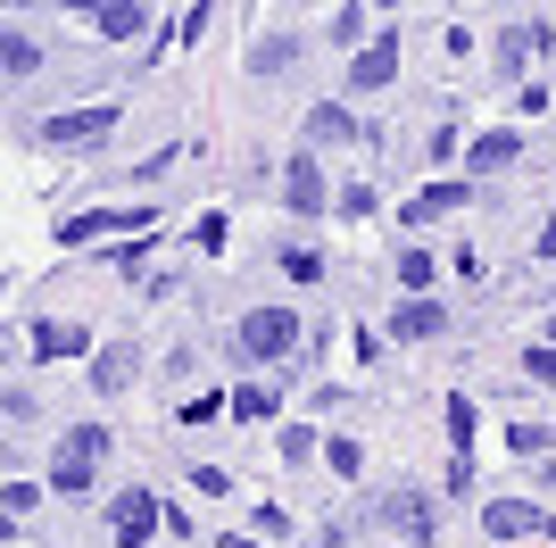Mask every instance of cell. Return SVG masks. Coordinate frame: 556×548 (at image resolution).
Returning a JSON list of instances; mask_svg holds the SVG:
<instances>
[{
  "instance_id": "cell-18",
  "label": "cell",
  "mask_w": 556,
  "mask_h": 548,
  "mask_svg": "<svg viewBox=\"0 0 556 548\" xmlns=\"http://www.w3.org/2000/svg\"><path fill=\"white\" fill-rule=\"evenodd\" d=\"M349 134H357V116H349V109H316V116H307V141H349Z\"/></svg>"
},
{
  "instance_id": "cell-24",
  "label": "cell",
  "mask_w": 556,
  "mask_h": 548,
  "mask_svg": "<svg viewBox=\"0 0 556 548\" xmlns=\"http://www.w3.org/2000/svg\"><path fill=\"white\" fill-rule=\"evenodd\" d=\"M523 374H532V383H556V341H540L532 358H523Z\"/></svg>"
},
{
  "instance_id": "cell-17",
  "label": "cell",
  "mask_w": 556,
  "mask_h": 548,
  "mask_svg": "<svg viewBox=\"0 0 556 548\" xmlns=\"http://www.w3.org/2000/svg\"><path fill=\"white\" fill-rule=\"evenodd\" d=\"M448 433H457V465H473V399H448Z\"/></svg>"
},
{
  "instance_id": "cell-26",
  "label": "cell",
  "mask_w": 556,
  "mask_h": 548,
  "mask_svg": "<svg viewBox=\"0 0 556 548\" xmlns=\"http://www.w3.org/2000/svg\"><path fill=\"white\" fill-rule=\"evenodd\" d=\"M540 532H548V540H556V515H540Z\"/></svg>"
},
{
  "instance_id": "cell-6",
  "label": "cell",
  "mask_w": 556,
  "mask_h": 548,
  "mask_svg": "<svg viewBox=\"0 0 556 548\" xmlns=\"http://www.w3.org/2000/svg\"><path fill=\"white\" fill-rule=\"evenodd\" d=\"M109 524H116V540H125V548H141V540H150V532L166 524V515H159V499H150V490H125Z\"/></svg>"
},
{
  "instance_id": "cell-23",
  "label": "cell",
  "mask_w": 556,
  "mask_h": 548,
  "mask_svg": "<svg viewBox=\"0 0 556 548\" xmlns=\"http://www.w3.org/2000/svg\"><path fill=\"white\" fill-rule=\"evenodd\" d=\"M507 449H515V457H540V449H548V433H540V424H515Z\"/></svg>"
},
{
  "instance_id": "cell-1",
  "label": "cell",
  "mask_w": 556,
  "mask_h": 548,
  "mask_svg": "<svg viewBox=\"0 0 556 548\" xmlns=\"http://www.w3.org/2000/svg\"><path fill=\"white\" fill-rule=\"evenodd\" d=\"M100 457H109V433H100V424H75V433L59 440V465H50V482H59V490H84Z\"/></svg>"
},
{
  "instance_id": "cell-20",
  "label": "cell",
  "mask_w": 556,
  "mask_h": 548,
  "mask_svg": "<svg viewBox=\"0 0 556 548\" xmlns=\"http://www.w3.org/2000/svg\"><path fill=\"white\" fill-rule=\"evenodd\" d=\"M92 25H100V34H116V42H134L150 17H141V9H92Z\"/></svg>"
},
{
  "instance_id": "cell-19",
  "label": "cell",
  "mask_w": 556,
  "mask_h": 548,
  "mask_svg": "<svg viewBox=\"0 0 556 548\" xmlns=\"http://www.w3.org/2000/svg\"><path fill=\"white\" fill-rule=\"evenodd\" d=\"M0 67H9V75H34V67H42V50L25 42V34H0Z\"/></svg>"
},
{
  "instance_id": "cell-27",
  "label": "cell",
  "mask_w": 556,
  "mask_h": 548,
  "mask_svg": "<svg viewBox=\"0 0 556 548\" xmlns=\"http://www.w3.org/2000/svg\"><path fill=\"white\" fill-rule=\"evenodd\" d=\"M0 540H9V515H0Z\"/></svg>"
},
{
  "instance_id": "cell-13",
  "label": "cell",
  "mask_w": 556,
  "mask_h": 548,
  "mask_svg": "<svg viewBox=\"0 0 556 548\" xmlns=\"http://www.w3.org/2000/svg\"><path fill=\"white\" fill-rule=\"evenodd\" d=\"M92 383L109 390V399H116V390H134V349H100V365H92Z\"/></svg>"
},
{
  "instance_id": "cell-25",
  "label": "cell",
  "mask_w": 556,
  "mask_h": 548,
  "mask_svg": "<svg viewBox=\"0 0 556 548\" xmlns=\"http://www.w3.org/2000/svg\"><path fill=\"white\" fill-rule=\"evenodd\" d=\"M540 258H556V208H548V225H540V241H532Z\"/></svg>"
},
{
  "instance_id": "cell-3",
  "label": "cell",
  "mask_w": 556,
  "mask_h": 548,
  "mask_svg": "<svg viewBox=\"0 0 556 548\" xmlns=\"http://www.w3.org/2000/svg\"><path fill=\"white\" fill-rule=\"evenodd\" d=\"M116 134V109H75V116H50L42 141H59V150H92V141Z\"/></svg>"
},
{
  "instance_id": "cell-14",
  "label": "cell",
  "mask_w": 556,
  "mask_h": 548,
  "mask_svg": "<svg viewBox=\"0 0 556 548\" xmlns=\"http://www.w3.org/2000/svg\"><path fill=\"white\" fill-rule=\"evenodd\" d=\"M399 333H407V341H432V333H441V308H432V299H407V308H399Z\"/></svg>"
},
{
  "instance_id": "cell-12",
  "label": "cell",
  "mask_w": 556,
  "mask_h": 548,
  "mask_svg": "<svg viewBox=\"0 0 556 548\" xmlns=\"http://www.w3.org/2000/svg\"><path fill=\"white\" fill-rule=\"evenodd\" d=\"M540 50H548V17H532V25H515V34H507V50H498V59H507V67H532Z\"/></svg>"
},
{
  "instance_id": "cell-7",
  "label": "cell",
  "mask_w": 556,
  "mask_h": 548,
  "mask_svg": "<svg viewBox=\"0 0 556 548\" xmlns=\"http://www.w3.org/2000/svg\"><path fill=\"white\" fill-rule=\"evenodd\" d=\"M349 84H357V91H382V84H399V34H382V42H366V50H357Z\"/></svg>"
},
{
  "instance_id": "cell-8",
  "label": "cell",
  "mask_w": 556,
  "mask_h": 548,
  "mask_svg": "<svg viewBox=\"0 0 556 548\" xmlns=\"http://www.w3.org/2000/svg\"><path fill=\"white\" fill-rule=\"evenodd\" d=\"M282 200L300 208V216H316V208H325V166L307 159V150H300L291 166H282Z\"/></svg>"
},
{
  "instance_id": "cell-21",
  "label": "cell",
  "mask_w": 556,
  "mask_h": 548,
  "mask_svg": "<svg viewBox=\"0 0 556 548\" xmlns=\"http://www.w3.org/2000/svg\"><path fill=\"white\" fill-rule=\"evenodd\" d=\"M250 67H257V75L291 67V34H275V42H257V50H250Z\"/></svg>"
},
{
  "instance_id": "cell-5",
  "label": "cell",
  "mask_w": 556,
  "mask_h": 548,
  "mask_svg": "<svg viewBox=\"0 0 556 548\" xmlns=\"http://www.w3.org/2000/svg\"><path fill=\"white\" fill-rule=\"evenodd\" d=\"M134 225H150L141 208H84V216L59 225V241H100V233H134Z\"/></svg>"
},
{
  "instance_id": "cell-9",
  "label": "cell",
  "mask_w": 556,
  "mask_h": 548,
  "mask_svg": "<svg viewBox=\"0 0 556 548\" xmlns=\"http://www.w3.org/2000/svg\"><path fill=\"white\" fill-rule=\"evenodd\" d=\"M515 150H523V134L498 125V134H482L473 150H465V175H498V166H515Z\"/></svg>"
},
{
  "instance_id": "cell-15",
  "label": "cell",
  "mask_w": 556,
  "mask_h": 548,
  "mask_svg": "<svg viewBox=\"0 0 556 548\" xmlns=\"http://www.w3.org/2000/svg\"><path fill=\"white\" fill-rule=\"evenodd\" d=\"M75 349H84L75 324H34V358H75Z\"/></svg>"
},
{
  "instance_id": "cell-4",
  "label": "cell",
  "mask_w": 556,
  "mask_h": 548,
  "mask_svg": "<svg viewBox=\"0 0 556 548\" xmlns=\"http://www.w3.org/2000/svg\"><path fill=\"white\" fill-rule=\"evenodd\" d=\"M382 524L399 532V540H432V499H424V490H391V499H382Z\"/></svg>"
},
{
  "instance_id": "cell-11",
  "label": "cell",
  "mask_w": 556,
  "mask_h": 548,
  "mask_svg": "<svg viewBox=\"0 0 556 548\" xmlns=\"http://www.w3.org/2000/svg\"><path fill=\"white\" fill-rule=\"evenodd\" d=\"M448 208H465V183H432V191H416V200H407V225H432V216H448Z\"/></svg>"
},
{
  "instance_id": "cell-16",
  "label": "cell",
  "mask_w": 556,
  "mask_h": 548,
  "mask_svg": "<svg viewBox=\"0 0 556 548\" xmlns=\"http://www.w3.org/2000/svg\"><path fill=\"white\" fill-rule=\"evenodd\" d=\"M232 415H241V424L275 415V383H241V390H232Z\"/></svg>"
},
{
  "instance_id": "cell-10",
  "label": "cell",
  "mask_w": 556,
  "mask_h": 548,
  "mask_svg": "<svg viewBox=\"0 0 556 548\" xmlns=\"http://www.w3.org/2000/svg\"><path fill=\"white\" fill-rule=\"evenodd\" d=\"M482 524L498 532V540H523V532L540 524V507H532V499H490V507H482Z\"/></svg>"
},
{
  "instance_id": "cell-2",
  "label": "cell",
  "mask_w": 556,
  "mask_h": 548,
  "mask_svg": "<svg viewBox=\"0 0 556 548\" xmlns=\"http://www.w3.org/2000/svg\"><path fill=\"white\" fill-rule=\"evenodd\" d=\"M291 341H300V316H291V308H250V316H241V349H250V358H282Z\"/></svg>"
},
{
  "instance_id": "cell-22",
  "label": "cell",
  "mask_w": 556,
  "mask_h": 548,
  "mask_svg": "<svg viewBox=\"0 0 556 548\" xmlns=\"http://www.w3.org/2000/svg\"><path fill=\"white\" fill-rule=\"evenodd\" d=\"M25 507H42V490H34V482H9V490H0V515H25Z\"/></svg>"
}]
</instances>
